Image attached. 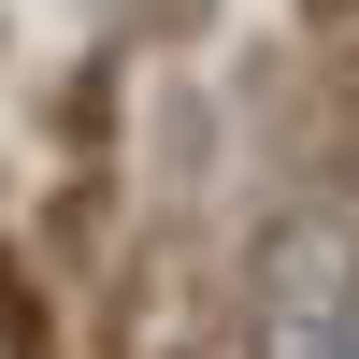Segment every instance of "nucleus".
<instances>
[{
  "mask_svg": "<svg viewBox=\"0 0 359 359\" xmlns=\"http://www.w3.org/2000/svg\"><path fill=\"white\" fill-rule=\"evenodd\" d=\"M359 331V216L302 201L259 230V359H331Z\"/></svg>",
  "mask_w": 359,
  "mask_h": 359,
  "instance_id": "1",
  "label": "nucleus"
}]
</instances>
